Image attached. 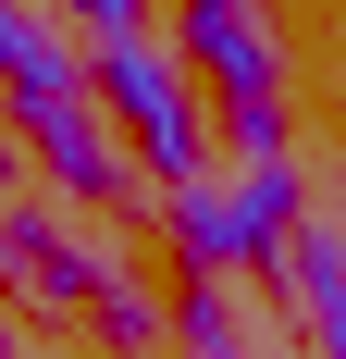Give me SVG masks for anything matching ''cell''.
<instances>
[{
    "mask_svg": "<svg viewBox=\"0 0 346 359\" xmlns=\"http://www.w3.org/2000/svg\"><path fill=\"white\" fill-rule=\"evenodd\" d=\"M62 13H74V25H99V50H111V37H137L148 0H62Z\"/></svg>",
    "mask_w": 346,
    "mask_h": 359,
    "instance_id": "obj_7",
    "label": "cell"
},
{
    "mask_svg": "<svg viewBox=\"0 0 346 359\" xmlns=\"http://www.w3.org/2000/svg\"><path fill=\"white\" fill-rule=\"evenodd\" d=\"M0 186H13V124H0Z\"/></svg>",
    "mask_w": 346,
    "mask_h": 359,
    "instance_id": "obj_8",
    "label": "cell"
},
{
    "mask_svg": "<svg viewBox=\"0 0 346 359\" xmlns=\"http://www.w3.org/2000/svg\"><path fill=\"white\" fill-rule=\"evenodd\" d=\"M310 174H297V149H272V161H235V186H186L173 198V260L198 273V285H223V273H260V260H284L297 236H310Z\"/></svg>",
    "mask_w": 346,
    "mask_h": 359,
    "instance_id": "obj_1",
    "label": "cell"
},
{
    "mask_svg": "<svg viewBox=\"0 0 346 359\" xmlns=\"http://www.w3.org/2000/svg\"><path fill=\"white\" fill-rule=\"evenodd\" d=\"M25 149H37V174L62 186V198H87V211H111V198H124V137H111V111H99V100L37 111Z\"/></svg>",
    "mask_w": 346,
    "mask_h": 359,
    "instance_id": "obj_5",
    "label": "cell"
},
{
    "mask_svg": "<svg viewBox=\"0 0 346 359\" xmlns=\"http://www.w3.org/2000/svg\"><path fill=\"white\" fill-rule=\"evenodd\" d=\"M87 87H99V111H111V137L137 149L148 174L186 198V186H210V124H198V87H186V62H173L161 37H111V50H87Z\"/></svg>",
    "mask_w": 346,
    "mask_h": 359,
    "instance_id": "obj_2",
    "label": "cell"
},
{
    "mask_svg": "<svg viewBox=\"0 0 346 359\" xmlns=\"http://www.w3.org/2000/svg\"><path fill=\"white\" fill-rule=\"evenodd\" d=\"M284 273H297V297H310L321 359H346V223H310V236L284 248Z\"/></svg>",
    "mask_w": 346,
    "mask_h": 359,
    "instance_id": "obj_6",
    "label": "cell"
},
{
    "mask_svg": "<svg viewBox=\"0 0 346 359\" xmlns=\"http://www.w3.org/2000/svg\"><path fill=\"white\" fill-rule=\"evenodd\" d=\"M186 359H235V347H186Z\"/></svg>",
    "mask_w": 346,
    "mask_h": 359,
    "instance_id": "obj_9",
    "label": "cell"
},
{
    "mask_svg": "<svg viewBox=\"0 0 346 359\" xmlns=\"http://www.w3.org/2000/svg\"><path fill=\"white\" fill-rule=\"evenodd\" d=\"M0 100L25 111H74V100H99V87H87V62H74V37L50 25V13H37V0H0Z\"/></svg>",
    "mask_w": 346,
    "mask_h": 359,
    "instance_id": "obj_4",
    "label": "cell"
},
{
    "mask_svg": "<svg viewBox=\"0 0 346 359\" xmlns=\"http://www.w3.org/2000/svg\"><path fill=\"white\" fill-rule=\"evenodd\" d=\"M186 74H210V87L235 100V149H247V161L284 149V74H272L260 0H186Z\"/></svg>",
    "mask_w": 346,
    "mask_h": 359,
    "instance_id": "obj_3",
    "label": "cell"
},
{
    "mask_svg": "<svg viewBox=\"0 0 346 359\" xmlns=\"http://www.w3.org/2000/svg\"><path fill=\"white\" fill-rule=\"evenodd\" d=\"M0 359H13V334H0Z\"/></svg>",
    "mask_w": 346,
    "mask_h": 359,
    "instance_id": "obj_10",
    "label": "cell"
}]
</instances>
